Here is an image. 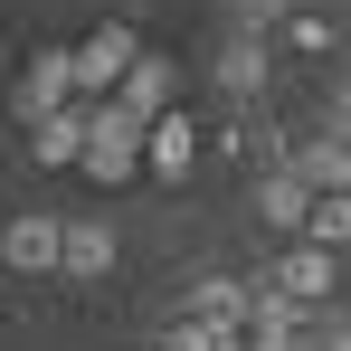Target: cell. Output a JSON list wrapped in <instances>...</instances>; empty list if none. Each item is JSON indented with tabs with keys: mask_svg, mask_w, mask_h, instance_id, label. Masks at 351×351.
Masks as SVG:
<instances>
[{
	"mask_svg": "<svg viewBox=\"0 0 351 351\" xmlns=\"http://www.w3.org/2000/svg\"><path fill=\"white\" fill-rule=\"evenodd\" d=\"M143 58V38H133V19H105V29H86L76 48H66V66H76V105H105L123 86V66Z\"/></svg>",
	"mask_w": 351,
	"mask_h": 351,
	"instance_id": "cell-1",
	"label": "cell"
},
{
	"mask_svg": "<svg viewBox=\"0 0 351 351\" xmlns=\"http://www.w3.org/2000/svg\"><path fill=\"white\" fill-rule=\"evenodd\" d=\"M76 171L105 180V190L133 180V171H143V123L123 114V105H86V152H76Z\"/></svg>",
	"mask_w": 351,
	"mask_h": 351,
	"instance_id": "cell-2",
	"label": "cell"
},
{
	"mask_svg": "<svg viewBox=\"0 0 351 351\" xmlns=\"http://www.w3.org/2000/svg\"><path fill=\"white\" fill-rule=\"evenodd\" d=\"M256 285L285 294L294 313H323V304L342 294V256H323V247H304V237H294V247H276V266H266Z\"/></svg>",
	"mask_w": 351,
	"mask_h": 351,
	"instance_id": "cell-3",
	"label": "cell"
},
{
	"mask_svg": "<svg viewBox=\"0 0 351 351\" xmlns=\"http://www.w3.org/2000/svg\"><path fill=\"white\" fill-rule=\"evenodd\" d=\"M58 237H66L58 209H19V219H0V266H10V276H58Z\"/></svg>",
	"mask_w": 351,
	"mask_h": 351,
	"instance_id": "cell-4",
	"label": "cell"
},
{
	"mask_svg": "<svg viewBox=\"0 0 351 351\" xmlns=\"http://www.w3.org/2000/svg\"><path fill=\"white\" fill-rule=\"evenodd\" d=\"M58 105H76V66H66V48H38V58H29V76L10 86V114L38 133V123L58 114Z\"/></svg>",
	"mask_w": 351,
	"mask_h": 351,
	"instance_id": "cell-5",
	"label": "cell"
},
{
	"mask_svg": "<svg viewBox=\"0 0 351 351\" xmlns=\"http://www.w3.org/2000/svg\"><path fill=\"white\" fill-rule=\"evenodd\" d=\"M276 86V48H266V29H228V48H219V95L228 105H256Z\"/></svg>",
	"mask_w": 351,
	"mask_h": 351,
	"instance_id": "cell-6",
	"label": "cell"
},
{
	"mask_svg": "<svg viewBox=\"0 0 351 351\" xmlns=\"http://www.w3.org/2000/svg\"><path fill=\"white\" fill-rule=\"evenodd\" d=\"M105 105H123V114H133V123L171 114V105H180V66H171V58H152V48H143V58L123 66V86H114V95H105Z\"/></svg>",
	"mask_w": 351,
	"mask_h": 351,
	"instance_id": "cell-7",
	"label": "cell"
},
{
	"mask_svg": "<svg viewBox=\"0 0 351 351\" xmlns=\"http://www.w3.org/2000/svg\"><path fill=\"white\" fill-rule=\"evenodd\" d=\"M143 171H152V180H190V171H199V123L180 114V105L143 123Z\"/></svg>",
	"mask_w": 351,
	"mask_h": 351,
	"instance_id": "cell-8",
	"label": "cell"
},
{
	"mask_svg": "<svg viewBox=\"0 0 351 351\" xmlns=\"http://www.w3.org/2000/svg\"><path fill=\"white\" fill-rule=\"evenodd\" d=\"M276 162H285V171L304 180L313 199H332V190H351V143H332V133H304V143H285Z\"/></svg>",
	"mask_w": 351,
	"mask_h": 351,
	"instance_id": "cell-9",
	"label": "cell"
},
{
	"mask_svg": "<svg viewBox=\"0 0 351 351\" xmlns=\"http://www.w3.org/2000/svg\"><path fill=\"white\" fill-rule=\"evenodd\" d=\"M247 276H190V294H180V313H190V323H209V332H237V323H247Z\"/></svg>",
	"mask_w": 351,
	"mask_h": 351,
	"instance_id": "cell-10",
	"label": "cell"
},
{
	"mask_svg": "<svg viewBox=\"0 0 351 351\" xmlns=\"http://www.w3.org/2000/svg\"><path fill=\"white\" fill-rule=\"evenodd\" d=\"M58 276H76V285L114 276V228H105V219H66V237H58Z\"/></svg>",
	"mask_w": 351,
	"mask_h": 351,
	"instance_id": "cell-11",
	"label": "cell"
},
{
	"mask_svg": "<svg viewBox=\"0 0 351 351\" xmlns=\"http://www.w3.org/2000/svg\"><path fill=\"white\" fill-rule=\"evenodd\" d=\"M76 152H86V105H58V114L29 133V162L38 171H76Z\"/></svg>",
	"mask_w": 351,
	"mask_h": 351,
	"instance_id": "cell-12",
	"label": "cell"
},
{
	"mask_svg": "<svg viewBox=\"0 0 351 351\" xmlns=\"http://www.w3.org/2000/svg\"><path fill=\"white\" fill-rule=\"evenodd\" d=\"M304 209H313V190H304L285 162H266V171H256V219H266V228H304Z\"/></svg>",
	"mask_w": 351,
	"mask_h": 351,
	"instance_id": "cell-13",
	"label": "cell"
},
{
	"mask_svg": "<svg viewBox=\"0 0 351 351\" xmlns=\"http://www.w3.org/2000/svg\"><path fill=\"white\" fill-rule=\"evenodd\" d=\"M294 237H304V247H323V256H342V247H351V190H332V199H313Z\"/></svg>",
	"mask_w": 351,
	"mask_h": 351,
	"instance_id": "cell-14",
	"label": "cell"
},
{
	"mask_svg": "<svg viewBox=\"0 0 351 351\" xmlns=\"http://www.w3.org/2000/svg\"><path fill=\"white\" fill-rule=\"evenodd\" d=\"M285 38L304 48V58H332V48H342V29H332L323 10H294V19H285Z\"/></svg>",
	"mask_w": 351,
	"mask_h": 351,
	"instance_id": "cell-15",
	"label": "cell"
},
{
	"mask_svg": "<svg viewBox=\"0 0 351 351\" xmlns=\"http://www.w3.org/2000/svg\"><path fill=\"white\" fill-rule=\"evenodd\" d=\"M152 351H219V332H209V323H190V313H180V323H162V342Z\"/></svg>",
	"mask_w": 351,
	"mask_h": 351,
	"instance_id": "cell-16",
	"label": "cell"
},
{
	"mask_svg": "<svg viewBox=\"0 0 351 351\" xmlns=\"http://www.w3.org/2000/svg\"><path fill=\"white\" fill-rule=\"evenodd\" d=\"M313 351H351V323H342V313H313Z\"/></svg>",
	"mask_w": 351,
	"mask_h": 351,
	"instance_id": "cell-17",
	"label": "cell"
},
{
	"mask_svg": "<svg viewBox=\"0 0 351 351\" xmlns=\"http://www.w3.org/2000/svg\"><path fill=\"white\" fill-rule=\"evenodd\" d=\"M323 133H332V143H351V86L332 95V105H323Z\"/></svg>",
	"mask_w": 351,
	"mask_h": 351,
	"instance_id": "cell-18",
	"label": "cell"
},
{
	"mask_svg": "<svg viewBox=\"0 0 351 351\" xmlns=\"http://www.w3.org/2000/svg\"><path fill=\"white\" fill-rule=\"evenodd\" d=\"M276 351H313V323H304V332H294V342H276Z\"/></svg>",
	"mask_w": 351,
	"mask_h": 351,
	"instance_id": "cell-19",
	"label": "cell"
}]
</instances>
